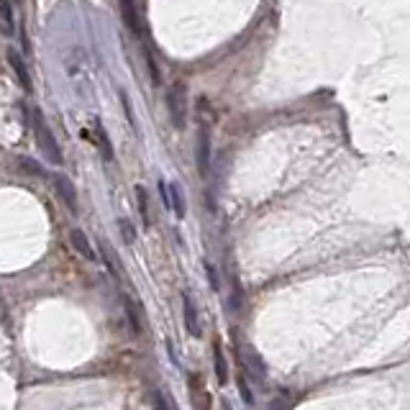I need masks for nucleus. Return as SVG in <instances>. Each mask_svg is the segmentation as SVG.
Instances as JSON below:
<instances>
[{"instance_id":"obj_1","label":"nucleus","mask_w":410,"mask_h":410,"mask_svg":"<svg viewBox=\"0 0 410 410\" xmlns=\"http://www.w3.org/2000/svg\"><path fill=\"white\" fill-rule=\"evenodd\" d=\"M34 131H37V141H39V149H41V154L49 159L52 164H62L64 156H62V149L57 144L54 134H52V128L46 126V121L41 113H34Z\"/></svg>"},{"instance_id":"obj_2","label":"nucleus","mask_w":410,"mask_h":410,"mask_svg":"<svg viewBox=\"0 0 410 410\" xmlns=\"http://www.w3.org/2000/svg\"><path fill=\"white\" fill-rule=\"evenodd\" d=\"M185 88L183 82H174L170 92H167V108H170V119H172L174 128H183L185 126V110H183V103H185Z\"/></svg>"},{"instance_id":"obj_3","label":"nucleus","mask_w":410,"mask_h":410,"mask_svg":"<svg viewBox=\"0 0 410 410\" xmlns=\"http://www.w3.org/2000/svg\"><path fill=\"white\" fill-rule=\"evenodd\" d=\"M195 159H198V170H201V174L205 177V174L210 172V134H208V126H205V123H201V128H198V149H195Z\"/></svg>"},{"instance_id":"obj_4","label":"nucleus","mask_w":410,"mask_h":410,"mask_svg":"<svg viewBox=\"0 0 410 410\" xmlns=\"http://www.w3.org/2000/svg\"><path fill=\"white\" fill-rule=\"evenodd\" d=\"M70 244H72V249L82 259H88V262H95V259H98V252L92 249L90 236H88L82 228H72V231H70Z\"/></svg>"},{"instance_id":"obj_5","label":"nucleus","mask_w":410,"mask_h":410,"mask_svg":"<svg viewBox=\"0 0 410 410\" xmlns=\"http://www.w3.org/2000/svg\"><path fill=\"white\" fill-rule=\"evenodd\" d=\"M183 313H185V328L192 338H201V320H198V308L192 303L190 292H183Z\"/></svg>"},{"instance_id":"obj_6","label":"nucleus","mask_w":410,"mask_h":410,"mask_svg":"<svg viewBox=\"0 0 410 410\" xmlns=\"http://www.w3.org/2000/svg\"><path fill=\"white\" fill-rule=\"evenodd\" d=\"M52 183H54V187H57V192H59V198L64 201V205L72 210V213H77V190H74V185L70 183L64 174H54Z\"/></svg>"},{"instance_id":"obj_7","label":"nucleus","mask_w":410,"mask_h":410,"mask_svg":"<svg viewBox=\"0 0 410 410\" xmlns=\"http://www.w3.org/2000/svg\"><path fill=\"white\" fill-rule=\"evenodd\" d=\"M6 57H8L10 67H13V72H16V77H19L23 92H31V74H28V70H26V62L21 59V54L16 52V49H8Z\"/></svg>"},{"instance_id":"obj_8","label":"nucleus","mask_w":410,"mask_h":410,"mask_svg":"<svg viewBox=\"0 0 410 410\" xmlns=\"http://www.w3.org/2000/svg\"><path fill=\"white\" fill-rule=\"evenodd\" d=\"M119 8H121V16H123V21H126V26L131 28V34L141 37V26H139V16H136L134 3H131V0H123Z\"/></svg>"},{"instance_id":"obj_9","label":"nucleus","mask_w":410,"mask_h":410,"mask_svg":"<svg viewBox=\"0 0 410 410\" xmlns=\"http://www.w3.org/2000/svg\"><path fill=\"white\" fill-rule=\"evenodd\" d=\"M92 131L98 134V141H101V152H103V159L105 162H113V149H110V139H108V131L103 128V123L98 119H92Z\"/></svg>"},{"instance_id":"obj_10","label":"nucleus","mask_w":410,"mask_h":410,"mask_svg":"<svg viewBox=\"0 0 410 410\" xmlns=\"http://www.w3.org/2000/svg\"><path fill=\"white\" fill-rule=\"evenodd\" d=\"M0 19H3V34L13 37V31H16V16H13V6L10 3H0Z\"/></svg>"},{"instance_id":"obj_11","label":"nucleus","mask_w":410,"mask_h":410,"mask_svg":"<svg viewBox=\"0 0 410 410\" xmlns=\"http://www.w3.org/2000/svg\"><path fill=\"white\" fill-rule=\"evenodd\" d=\"M170 195H172V210L177 218H185V213H187V205H185V198H183V190H180V185L177 183H170Z\"/></svg>"},{"instance_id":"obj_12","label":"nucleus","mask_w":410,"mask_h":410,"mask_svg":"<svg viewBox=\"0 0 410 410\" xmlns=\"http://www.w3.org/2000/svg\"><path fill=\"white\" fill-rule=\"evenodd\" d=\"M213 359H216V374H218V382L226 385L228 380V369H226V359H223V351H221V344H216V351H213Z\"/></svg>"},{"instance_id":"obj_13","label":"nucleus","mask_w":410,"mask_h":410,"mask_svg":"<svg viewBox=\"0 0 410 410\" xmlns=\"http://www.w3.org/2000/svg\"><path fill=\"white\" fill-rule=\"evenodd\" d=\"M123 303H126V316L128 320H131V328H134V334H141V320H139V310L136 305H134V300H128V298H123Z\"/></svg>"},{"instance_id":"obj_14","label":"nucleus","mask_w":410,"mask_h":410,"mask_svg":"<svg viewBox=\"0 0 410 410\" xmlns=\"http://www.w3.org/2000/svg\"><path fill=\"white\" fill-rule=\"evenodd\" d=\"M136 201H139V213L144 218V228H149V201H146V190L141 185L136 187Z\"/></svg>"},{"instance_id":"obj_15","label":"nucleus","mask_w":410,"mask_h":410,"mask_svg":"<svg viewBox=\"0 0 410 410\" xmlns=\"http://www.w3.org/2000/svg\"><path fill=\"white\" fill-rule=\"evenodd\" d=\"M119 98H121V105H123V110H126V119H128V126H131V131L136 134L139 128H136V116H134V108H131V101H128V95L123 90L119 92Z\"/></svg>"},{"instance_id":"obj_16","label":"nucleus","mask_w":410,"mask_h":410,"mask_svg":"<svg viewBox=\"0 0 410 410\" xmlns=\"http://www.w3.org/2000/svg\"><path fill=\"white\" fill-rule=\"evenodd\" d=\"M119 226H121V234H123V241H126V246H131L134 241H136V228H134V223H131L128 218H121Z\"/></svg>"},{"instance_id":"obj_17","label":"nucleus","mask_w":410,"mask_h":410,"mask_svg":"<svg viewBox=\"0 0 410 410\" xmlns=\"http://www.w3.org/2000/svg\"><path fill=\"white\" fill-rule=\"evenodd\" d=\"M146 67H149V72H152V85L154 88H159L162 85V74H159V67H156V59H154V54L146 49Z\"/></svg>"},{"instance_id":"obj_18","label":"nucleus","mask_w":410,"mask_h":410,"mask_svg":"<svg viewBox=\"0 0 410 410\" xmlns=\"http://www.w3.org/2000/svg\"><path fill=\"white\" fill-rule=\"evenodd\" d=\"M19 164H21V167H23V170H26V172L37 174V177H46L44 170H41V167H37V162H34V159H28V156H21Z\"/></svg>"},{"instance_id":"obj_19","label":"nucleus","mask_w":410,"mask_h":410,"mask_svg":"<svg viewBox=\"0 0 410 410\" xmlns=\"http://www.w3.org/2000/svg\"><path fill=\"white\" fill-rule=\"evenodd\" d=\"M101 256H103V265L108 267V272L113 274V277H119V269H116V259H113V256H110V252H108V249H105V246H103Z\"/></svg>"},{"instance_id":"obj_20","label":"nucleus","mask_w":410,"mask_h":410,"mask_svg":"<svg viewBox=\"0 0 410 410\" xmlns=\"http://www.w3.org/2000/svg\"><path fill=\"white\" fill-rule=\"evenodd\" d=\"M205 272H208V280H210V290H218V277H216V269L210 262H205Z\"/></svg>"},{"instance_id":"obj_21","label":"nucleus","mask_w":410,"mask_h":410,"mask_svg":"<svg viewBox=\"0 0 410 410\" xmlns=\"http://www.w3.org/2000/svg\"><path fill=\"white\" fill-rule=\"evenodd\" d=\"M241 398H244V402L246 405H252L254 402V395H252V390H249V385L241 380Z\"/></svg>"},{"instance_id":"obj_22","label":"nucleus","mask_w":410,"mask_h":410,"mask_svg":"<svg viewBox=\"0 0 410 410\" xmlns=\"http://www.w3.org/2000/svg\"><path fill=\"white\" fill-rule=\"evenodd\" d=\"M154 410H170V405L162 398V392H154Z\"/></svg>"}]
</instances>
